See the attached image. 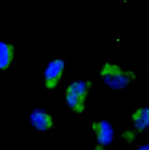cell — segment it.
Wrapping results in <instances>:
<instances>
[{"mask_svg":"<svg viewBox=\"0 0 149 150\" xmlns=\"http://www.w3.org/2000/svg\"><path fill=\"white\" fill-rule=\"evenodd\" d=\"M15 46L10 43L0 41V70H7L12 63L15 57Z\"/></svg>","mask_w":149,"mask_h":150,"instance_id":"cell-7","label":"cell"},{"mask_svg":"<svg viewBox=\"0 0 149 150\" xmlns=\"http://www.w3.org/2000/svg\"><path fill=\"white\" fill-rule=\"evenodd\" d=\"M103 82L113 90H122L128 88L136 78L135 72L124 69L110 62L105 63L100 70Z\"/></svg>","mask_w":149,"mask_h":150,"instance_id":"cell-1","label":"cell"},{"mask_svg":"<svg viewBox=\"0 0 149 150\" xmlns=\"http://www.w3.org/2000/svg\"><path fill=\"white\" fill-rule=\"evenodd\" d=\"M91 82L77 80L71 82L67 88L65 99L68 107L76 113L81 114L86 109V102Z\"/></svg>","mask_w":149,"mask_h":150,"instance_id":"cell-2","label":"cell"},{"mask_svg":"<svg viewBox=\"0 0 149 150\" xmlns=\"http://www.w3.org/2000/svg\"><path fill=\"white\" fill-rule=\"evenodd\" d=\"M91 129L95 134L97 141L100 145L107 146L112 141L114 130L108 121L94 122L91 124Z\"/></svg>","mask_w":149,"mask_h":150,"instance_id":"cell-4","label":"cell"},{"mask_svg":"<svg viewBox=\"0 0 149 150\" xmlns=\"http://www.w3.org/2000/svg\"><path fill=\"white\" fill-rule=\"evenodd\" d=\"M134 127L136 132L141 133L149 126V108L141 107L132 115Z\"/></svg>","mask_w":149,"mask_h":150,"instance_id":"cell-6","label":"cell"},{"mask_svg":"<svg viewBox=\"0 0 149 150\" xmlns=\"http://www.w3.org/2000/svg\"><path fill=\"white\" fill-rule=\"evenodd\" d=\"M65 61L57 58L51 61L44 71V86L47 89H55L59 84L64 72Z\"/></svg>","mask_w":149,"mask_h":150,"instance_id":"cell-3","label":"cell"},{"mask_svg":"<svg viewBox=\"0 0 149 150\" xmlns=\"http://www.w3.org/2000/svg\"><path fill=\"white\" fill-rule=\"evenodd\" d=\"M138 150H149V144L143 146L139 148Z\"/></svg>","mask_w":149,"mask_h":150,"instance_id":"cell-8","label":"cell"},{"mask_svg":"<svg viewBox=\"0 0 149 150\" xmlns=\"http://www.w3.org/2000/svg\"><path fill=\"white\" fill-rule=\"evenodd\" d=\"M30 120L32 126L40 132L48 131L51 129L54 125L52 116L40 109H35L31 113Z\"/></svg>","mask_w":149,"mask_h":150,"instance_id":"cell-5","label":"cell"}]
</instances>
